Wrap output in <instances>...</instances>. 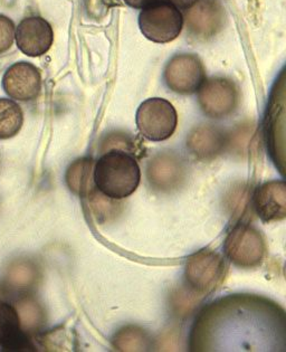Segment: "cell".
Returning a JSON list of instances; mask_svg holds the SVG:
<instances>
[{"mask_svg": "<svg viewBox=\"0 0 286 352\" xmlns=\"http://www.w3.org/2000/svg\"><path fill=\"white\" fill-rule=\"evenodd\" d=\"M226 139L223 132L214 126L195 128L188 135L187 148L199 159H212L223 151Z\"/></svg>", "mask_w": 286, "mask_h": 352, "instance_id": "cell-13", "label": "cell"}, {"mask_svg": "<svg viewBox=\"0 0 286 352\" xmlns=\"http://www.w3.org/2000/svg\"><path fill=\"white\" fill-rule=\"evenodd\" d=\"M93 179L96 189L107 197L124 199L140 185V167L133 155L124 150L112 149L94 164Z\"/></svg>", "mask_w": 286, "mask_h": 352, "instance_id": "cell-1", "label": "cell"}, {"mask_svg": "<svg viewBox=\"0 0 286 352\" xmlns=\"http://www.w3.org/2000/svg\"><path fill=\"white\" fill-rule=\"evenodd\" d=\"M253 207L266 223L278 221L286 216V186L284 182H265L254 191Z\"/></svg>", "mask_w": 286, "mask_h": 352, "instance_id": "cell-10", "label": "cell"}, {"mask_svg": "<svg viewBox=\"0 0 286 352\" xmlns=\"http://www.w3.org/2000/svg\"><path fill=\"white\" fill-rule=\"evenodd\" d=\"M265 242L258 230L248 224L234 227L225 241V253L241 269L259 265L265 255Z\"/></svg>", "mask_w": 286, "mask_h": 352, "instance_id": "cell-5", "label": "cell"}, {"mask_svg": "<svg viewBox=\"0 0 286 352\" xmlns=\"http://www.w3.org/2000/svg\"><path fill=\"white\" fill-rule=\"evenodd\" d=\"M146 175L152 187L155 189L160 191L175 190L185 180V164L178 155L161 153L152 159Z\"/></svg>", "mask_w": 286, "mask_h": 352, "instance_id": "cell-11", "label": "cell"}, {"mask_svg": "<svg viewBox=\"0 0 286 352\" xmlns=\"http://www.w3.org/2000/svg\"><path fill=\"white\" fill-rule=\"evenodd\" d=\"M15 42L21 53L27 56H42L53 45V28L46 19L39 16L26 17L15 30Z\"/></svg>", "mask_w": 286, "mask_h": 352, "instance_id": "cell-8", "label": "cell"}, {"mask_svg": "<svg viewBox=\"0 0 286 352\" xmlns=\"http://www.w3.org/2000/svg\"><path fill=\"white\" fill-rule=\"evenodd\" d=\"M24 124V112L14 100L0 99V140L15 137Z\"/></svg>", "mask_w": 286, "mask_h": 352, "instance_id": "cell-15", "label": "cell"}, {"mask_svg": "<svg viewBox=\"0 0 286 352\" xmlns=\"http://www.w3.org/2000/svg\"><path fill=\"white\" fill-rule=\"evenodd\" d=\"M146 334L142 330L137 328H125L116 334L114 339V346L122 351H134L143 350L146 346Z\"/></svg>", "mask_w": 286, "mask_h": 352, "instance_id": "cell-16", "label": "cell"}, {"mask_svg": "<svg viewBox=\"0 0 286 352\" xmlns=\"http://www.w3.org/2000/svg\"><path fill=\"white\" fill-rule=\"evenodd\" d=\"M0 346L6 350L30 349L26 334L21 331V319L14 305L0 301Z\"/></svg>", "mask_w": 286, "mask_h": 352, "instance_id": "cell-12", "label": "cell"}, {"mask_svg": "<svg viewBox=\"0 0 286 352\" xmlns=\"http://www.w3.org/2000/svg\"><path fill=\"white\" fill-rule=\"evenodd\" d=\"M139 28L151 42L166 44L175 41L182 33L184 16L169 1L157 0L141 10Z\"/></svg>", "mask_w": 286, "mask_h": 352, "instance_id": "cell-2", "label": "cell"}, {"mask_svg": "<svg viewBox=\"0 0 286 352\" xmlns=\"http://www.w3.org/2000/svg\"><path fill=\"white\" fill-rule=\"evenodd\" d=\"M3 87L12 100L33 101L42 91V74L33 64L18 62L3 74Z\"/></svg>", "mask_w": 286, "mask_h": 352, "instance_id": "cell-9", "label": "cell"}, {"mask_svg": "<svg viewBox=\"0 0 286 352\" xmlns=\"http://www.w3.org/2000/svg\"><path fill=\"white\" fill-rule=\"evenodd\" d=\"M226 275V263L221 254L212 250H201L188 257L185 278L194 292L200 296L217 289Z\"/></svg>", "mask_w": 286, "mask_h": 352, "instance_id": "cell-4", "label": "cell"}, {"mask_svg": "<svg viewBox=\"0 0 286 352\" xmlns=\"http://www.w3.org/2000/svg\"><path fill=\"white\" fill-rule=\"evenodd\" d=\"M173 6H176L178 10H187L196 6L200 0H168Z\"/></svg>", "mask_w": 286, "mask_h": 352, "instance_id": "cell-18", "label": "cell"}, {"mask_svg": "<svg viewBox=\"0 0 286 352\" xmlns=\"http://www.w3.org/2000/svg\"><path fill=\"white\" fill-rule=\"evenodd\" d=\"M123 1L134 10H143L157 0H123Z\"/></svg>", "mask_w": 286, "mask_h": 352, "instance_id": "cell-19", "label": "cell"}, {"mask_svg": "<svg viewBox=\"0 0 286 352\" xmlns=\"http://www.w3.org/2000/svg\"><path fill=\"white\" fill-rule=\"evenodd\" d=\"M197 92L200 109L212 119L228 117L239 104V90L226 78H206Z\"/></svg>", "mask_w": 286, "mask_h": 352, "instance_id": "cell-6", "label": "cell"}, {"mask_svg": "<svg viewBox=\"0 0 286 352\" xmlns=\"http://www.w3.org/2000/svg\"><path fill=\"white\" fill-rule=\"evenodd\" d=\"M164 78L173 92L184 96L194 94L205 82V66L197 55H175L164 69Z\"/></svg>", "mask_w": 286, "mask_h": 352, "instance_id": "cell-7", "label": "cell"}, {"mask_svg": "<svg viewBox=\"0 0 286 352\" xmlns=\"http://www.w3.org/2000/svg\"><path fill=\"white\" fill-rule=\"evenodd\" d=\"M15 24L5 15H0V55L8 51L15 42Z\"/></svg>", "mask_w": 286, "mask_h": 352, "instance_id": "cell-17", "label": "cell"}, {"mask_svg": "<svg viewBox=\"0 0 286 352\" xmlns=\"http://www.w3.org/2000/svg\"><path fill=\"white\" fill-rule=\"evenodd\" d=\"M137 126L141 135L153 142L173 137L178 124L176 109L167 100L152 98L146 100L137 111Z\"/></svg>", "mask_w": 286, "mask_h": 352, "instance_id": "cell-3", "label": "cell"}, {"mask_svg": "<svg viewBox=\"0 0 286 352\" xmlns=\"http://www.w3.org/2000/svg\"><path fill=\"white\" fill-rule=\"evenodd\" d=\"M94 162L92 159L82 158L75 160L66 171V184L71 191L80 197H87L96 188L93 179Z\"/></svg>", "mask_w": 286, "mask_h": 352, "instance_id": "cell-14", "label": "cell"}]
</instances>
